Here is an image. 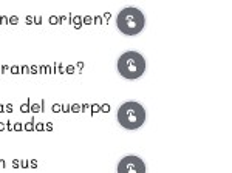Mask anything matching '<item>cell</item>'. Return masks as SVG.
<instances>
[{
    "instance_id": "1",
    "label": "cell",
    "mask_w": 232,
    "mask_h": 173,
    "mask_svg": "<svg viewBox=\"0 0 232 173\" xmlns=\"http://www.w3.org/2000/svg\"><path fill=\"white\" fill-rule=\"evenodd\" d=\"M146 17L139 8L127 6L119 11L116 17V26L118 29L125 36H136L144 29Z\"/></svg>"
},
{
    "instance_id": "2",
    "label": "cell",
    "mask_w": 232,
    "mask_h": 173,
    "mask_svg": "<svg viewBox=\"0 0 232 173\" xmlns=\"http://www.w3.org/2000/svg\"><path fill=\"white\" fill-rule=\"evenodd\" d=\"M118 122L122 128L136 130L146 122V110L136 101H129L122 104L118 110Z\"/></svg>"
},
{
    "instance_id": "3",
    "label": "cell",
    "mask_w": 232,
    "mask_h": 173,
    "mask_svg": "<svg viewBox=\"0 0 232 173\" xmlns=\"http://www.w3.org/2000/svg\"><path fill=\"white\" fill-rule=\"evenodd\" d=\"M118 71L124 79H139L146 71V59L138 51H125L118 59Z\"/></svg>"
},
{
    "instance_id": "4",
    "label": "cell",
    "mask_w": 232,
    "mask_h": 173,
    "mask_svg": "<svg viewBox=\"0 0 232 173\" xmlns=\"http://www.w3.org/2000/svg\"><path fill=\"white\" fill-rule=\"evenodd\" d=\"M118 173H146V164L139 156H124L118 164Z\"/></svg>"
},
{
    "instance_id": "5",
    "label": "cell",
    "mask_w": 232,
    "mask_h": 173,
    "mask_svg": "<svg viewBox=\"0 0 232 173\" xmlns=\"http://www.w3.org/2000/svg\"><path fill=\"white\" fill-rule=\"evenodd\" d=\"M70 22H71V25L76 28V29H79V28H82V17H79V15H71L70 17Z\"/></svg>"
},
{
    "instance_id": "6",
    "label": "cell",
    "mask_w": 232,
    "mask_h": 173,
    "mask_svg": "<svg viewBox=\"0 0 232 173\" xmlns=\"http://www.w3.org/2000/svg\"><path fill=\"white\" fill-rule=\"evenodd\" d=\"M29 111L31 113H40L42 111V107L39 104H29Z\"/></svg>"
},
{
    "instance_id": "7",
    "label": "cell",
    "mask_w": 232,
    "mask_h": 173,
    "mask_svg": "<svg viewBox=\"0 0 232 173\" xmlns=\"http://www.w3.org/2000/svg\"><path fill=\"white\" fill-rule=\"evenodd\" d=\"M23 130H25V131H33V130H34V121L31 119L29 122H25V124H23Z\"/></svg>"
},
{
    "instance_id": "8",
    "label": "cell",
    "mask_w": 232,
    "mask_h": 173,
    "mask_svg": "<svg viewBox=\"0 0 232 173\" xmlns=\"http://www.w3.org/2000/svg\"><path fill=\"white\" fill-rule=\"evenodd\" d=\"M70 111L71 113H81V105L79 104H71L70 105Z\"/></svg>"
},
{
    "instance_id": "9",
    "label": "cell",
    "mask_w": 232,
    "mask_h": 173,
    "mask_svg": "<svg viewBox=\"0 0 232 173\" xmlns=\"http://www.w3.org/2000/svg\"><path fill=\"white\" fill-rule=\"evenodd\" d=\"M29 104H31L29 101L25 102V104H22V105H20V111H22V113H28V111H29Z\"/></svg>"
},
{
    "instance_id": "10",
    "label": "cell",
    "mask_w": 232,
    "mask_h": 173,
    "mask_svg": "<svg viewBox=\"0 0 232 173\" xmlns=\"http://www.w3.org/2000/svg\"><path fill=\"white\" fill-rule=\"evenodd\" d=\"M82 23H84V25H91V23H93V17L84 15V17H82Z\"/></svg>"
},
{
    "instance_id": "11",
    "label": "cell",
    "mask_w": 232,
    "mask_h": 173,
    "mask_svg": "<svg viewBox=\"0 0 232 173\" xmlns=\"http://www.w3.org/2000/svg\"><path fill=\"white\" fill-rule=\"evenodd\" d=\"M90 108H91V114H96V113L101 111V105H98V104H93Z\"/></svg>"
},
{
    "instance_id": "12",
    "label": "cell",
    "mask_w": 232,
    "mask_h": 173,
    "mask_svg": "<svg viewBox=\"0 0 232 173\" xmlns=\"http://www.w3.org/2000/svg\"><path fill=\"white\" fill-rule=\"evenodd\" d=\"M12 130H14V131H22V130H23V124H20V122L12 124Z\"/></svg>"
},
{
    "instance_id": "13",
    "label": "cell",
    "mask_w": 232,
    "mask_h": 173,
    "mask_svg": "<svg viewBox=\"0 0 232 173\" xmlns=\"http://www.w3.org/2000/svg\"><path fill=\"white\" fill-rule=\"evenodd\" d=\"M8 23H9V25H17V23H19V19H17L15 15H11V17H8Z\"/></svg>"
},
{
    "instance_id": "14",
    "label": "cell",
    "mask_w": 232,
    "mask_h": 173,
    "mask_svg": "<svg viewBox=\"0 0 232 173\" xmlns=\"http://www.w3.org/2000/svg\"><path fill=\"white\" fill-rule=\"evenodd\" d=\"M50 23L51 25H59V17L57 15H51L50 17Z\"/></svg>"
},
{
    "instance_id": "15",
    "label": "cell",
    "mask_w": 232,
    "mask_h": 173,
    "mask_svg": "<svg viewBox=\"0 0 232 173\" xmlns=\"http://www.w3.org/2000/svg\"><path fill=\"white\" fill-rule=\"evenodd\" d=\"M74 70H76V67H74V65H68V67L65 68V73H67V74H73V73H74Z\"/></svg>"
},
{
    "instance_id": "16",
    "label": "cell",
    "mask_w": 232,
    "mask_h": 173,
    "mask_svg": "<svg viewBox=\"0 0 232 173\" xmlns=\"http://www.w3.org/2000/svg\"><path fill=\"white\" fill-rule=\"evenodd\" d=\"M60 111H62V113H70V104L60 105Z\"/></svg>"
},
{
    "instance_id": "17",
    "label": "cell",
    "mask_w": 232,
    "mask_h": 173,
    "mask_svg": "<svg viewBox=\"0 0 232 173\" xmlns=\"http://www.w3.org/2000/svg\"><path fill=\"white\" fill-rule=\"evenodd\" d=\"M9 71H11L12 74H19V73H20V68L15 67V65H12V67H9Z\"/></svg>"
},
{
    "instance_id": "18",
    "label": "cell",
    "mask_w": 232,
    "mask_h": 173,
    "mask_svg": "<svg viewBox=\"0 0 232 173\" xmlns=\"http://www.w3.org/2000/svg\"><path fill=\"white\" fill-rule=\"evenodd\" d=\"M101 111H102V113H108V111H110V105H108V104H102V105H101Z\"/></svg>"
},
{
    "instance_id": "19",
    "label": "cell",
    "mask_w": 232,
    "mask_h": 173,
    "mask_svg": "<svg viewBox=\"0 0 232 173\" xmlns=\"http://www.w3.org/2000/svg\"><path fill=\"white\" fill-rule=\"evenodd\" d=\"M34 130H36V131H42V130H43V122H37V124H34Z\"/></svg>"
},
{
    "instance_id": "20",
    "label": "cell",
    "mask_w": 232,
    "mask_h": 173,
    "mask_svg": "<svg viewBox=\"0 0 232 173\" xmlns=\"http://www.w3.org/2000/svg\"><path fill=\"white\" fill-rule=\"evenodd\" d=\"M20 167H22V169H28V167H29V161H28V159L20 161Z\"/></svg>"
},
{
    "instance_id": "21",
    "label": "cell",
    "mask_w": 232,
    "mask_h": 173,
    "mask_svg": "<svg viewBox=\"0 0 232 173\" xmlns=\"http://www.w3.org/2000/svg\"><path fill=\"white\" fill-rule=\"evenodd\" d=\"M43 130H46V131H53V124H51V122H46V124L43 125Z\"/></svg>"
},
{
    "instance_id": "22",
    "label": "cell",
    "mask_w": 232,
    "mask_h": 173,
    "mask_svg": "<svg viewBox=\"0 0 232 173\" xmlns=\"http://www.w3.org/2000/svg\"><path fill=\"white\" fill-rule=\"evenodd\" d=\"M93 23H96V25H101V23H102V17H101V15H96V17L93 19Z\"/></svg>"
},
{
    "instance_id": "23",
    "label": "cell",
    "mask_w": 232,
    "mask_h": 173,
    "mask_svg": "<svg viewBox=\"0 0 232 173\" xmlns=\"http://www.w3.org/2000/svg\"><path fill=\"white\" fill-rule=\"evenodd\" d=\"M53 113H60V104H54L53 105Z\"/></svg>"
},
{
    "instance_id": "24",
    "label": "cell",
    "mask_w": 232,
    "mask_h": 173,
    "mask_svg": "<svg viewBox=\"0 0 232 173\" xmlns=\"http://www.w3.org/2000/svg\"><path fill=\"white\" fill-rule=\"evenodd\" d=\"M56 68H57V71H59L60 74H65V70H63V67H62V63H57Z\"/></svg>"
},
{
    "instance_id": "25",
    "label": "cell",
    "mask_w": 232,
    "mask_h": 173,
    "mask_svg": "<svg viewBox=\"0 0 232 173\" xmlns=\"http://www.w3.org/2000/svg\"><path fill=\"white\" fill-rule=\"evenodd\" d=\"M20 71H22V73H23V74H29V68H28V67H26V65H23V67H22V68H20Z\"/></svg>"
},
{
    "instance_id": "26",
    "label": "cell",
    "mask_w": 232,
    "mask_h": 173,
    "mask_svg": "<svg viewBox=\"0 0 232 173\" xmlns=\"http://www.w3.org/2000/svg\"><path fill=\"white\" fill-rule=\"evenodd\" d=\"M12 108H14V107H12V104H6V105H5L6 113H11V111H12Z\"/></svg>"
},
{
    "instance_id": "27",
    "label": "cell",
    "mask_w": 232,
    "mask_h": 173,
    "mask_svg": "<svg viewBox=\"0 0 232 173\" xmlns=\"http://www.w3.org/2000/svg\"><path fill=\"white\" fill-rule=\"evenodd\" d=\"M0 25H8V17L2 15V17H0Z\"/></svg>"
},
{
    "instance_id": "28",
    "label": "cell",
    "mask_w": 232,
    "mask_h": 173,
    "mask_svg": "<svg viewBox=\"0 0 232 173\" xmlns=\"http://www.w3.org/2000/svg\"><path fill=\"white\" fill-rule=\"evenodd\" d=\"M33 23H34V17L28 15V17H26V25H33Z\"/></svg>"
},
{
    "instance_id": "29",
    "label": "cell",
    "mask_w": 232,
    "mask_h": 173,
    "mask_svg": "<svg viewBox=\"0 0 232 173\" xmlns=\"http://www.w3.org/2000/svg\"><path fill=\"white\" fill-rule=\"evenodd\" d=\"M90 108V105L88 104H84V105H81V113H84V111H87Z\"/></svg>"
},
{
    "instance_id": "30",
    "label": "cell",
    "mask_w": 232,
    "mask_h": 173,
    "mask_svg": "<svg viewBox=\"0 0 232 173\" xmlns=\"http://www.w3.org/2000/svg\"><path fill=\"white\" fill-rule=\"evenodd\" d=\"M12 167H14V169H19V167H20V161H19V159H14V161H12Z\"/></svg>"
},
{
    "instance_id": "31",
    "label": "cell",
    "mask_w": 232,
    "mask_h": 173,
    "mask_svg": "<svg viewBox=\"0 0 232 173\" xmlns=\"http://www.w3.org/2000/svg\"><path fill=\"white\" fill-rule=\"evenodd\" d=\"M34 23H36V25H40V23H42V17L36 15V17H34Z\"/></svg>"
},
{
    "instance_id": "32",
    "label": "cell",
    "mask_w": 232,
    "mask_h": 173,
    "mask_svg": "<svg viewBox=\"0 0 232 173\" xmlns=\"http://www.w3.org/2000/svg\"><path fill=\"white\" fill-rule=\"evenodd\" d=\"M29 167L36 169V167H37V161H36V159H31V161H29Z\"/></svg>"
},
{
    "instance_id": "33",
    "label": "cell",
    "mask_w": 232,
    "mask_h": 173,
    "mask_svg": "<svg viewBox=\"0 0 232 173\" xmlns=\"http://www.w3.org/2000/svg\"><path fill=\"white\" fill-rule=\"evenodd\" d=\"M37 70H39V68H37V67L34 65V67H31V68H29V73H33V74H36V73H37Z\"/></svg>"
},
{
    "instance_id": "34",
    "label": "cell",
    "mask_w": 232,
    "mask_h": 173,
    "mask_svg": "<svg viewBox=\"0 0 232 173\" xmlns=\"http://www.w3.org/2000/svg\"><path fill=\"white\" fill-rule=\"evenodd\" d=\"M5 124H6V130L12 131V124H11V122H5Z\"/></svg>"
},
{
    "instance_id": "35",
    "label": "cell",
    "mask_w": 232,
    "mask_h": 173,
    "mask_svg": "<svg viewBox=\"0 0 232 173\" xmlns=\"http://www.w3.org/2000/svg\"><path fill=\"white\" fill-rule=\"evenodd\" d=\"M76 67H77V70L81 71V70L84 68V62H77V65H76Z\"/></svg>"
},
{
    "instance_id": "36",
    "label": "cell",
    "mask_w": 232,
    "mask_h": 173,
    "mask_svg": "<svg viewBox=\"0 0 232 173\" xmlns=\"http://www.w3.org/2000/svg\"><path fill=\"white\" fill-rule=\"evenodd\" d=\"M3 130H6V124L0 122V131H3Z\"/></svg>"
},
{
    "instance_id": "37",
    "label": "cell",
    "mask_w": 232,
    "mask_h": 173,
    "mask_svg": "<svg viewBox=\"0 0 232 173\" xmlns=\"http://www.w3.org/2000/svg\"><path fill=\"white\" fill-rule=\"evenodd\" d=\"M6 70H9V67H8V65H2V73L6 71Z\"/></svg>"
},
{
    "instance_id": "38",
    "label": "cell",
    "mask_w": 232,
    "mask_h": 173,
    "mask_svg": "<svg viewBox=\"0 0 232 173\" xmlns=\"http://www.w3.org/2000/svg\"><path fill=\"white\" fill-rule=\"evenodd\" d=\"M104 17H105V19H107V20H108V19H110V17H111V14H110V12H105V14H104Z\"/></svg>"
},
{
    "instance_id": "39",
    "label": "cell",
    "mask_w": 232,
    "mask_h": 173,
    "mask_svg": "<svg viewBox=\"0 0 232 173\" xmlns=\"http://www.w3.org/2000/svg\"><path fill=\"white\" fill-rule=\"evenodd\" d=\"M0 169H5V161L3 159H0Z\"/></svg>"
},
{
    "instance_id": "40",
    "label": "cell",
    "mask_w": 232,
    "mask_h": 173,
    "mask_svg": "<svg viewBox=\"0 0 232 173\" xmlns=\"http://www.w3.org/2000/svg\"><path fill=\"white\" fill-rule=\"evenodd\" d=\"M5 111V107H3V104H0V113H3Z\"/></svg>"
},
{
    "instance_id": "41",
    "label": "cell",
    "mask_w": 232,
    "mask_h": 173,
    "mask_svg": "<svg viewBox=\"0 0 232 173\" xmlns=\"http://www.w3.org/2000/svg\"><path fill=\"white\" fill-rule=\"evenodd\" d=\"M0 74H2V65H0Z\"/></svg>"
}]
</instances>
